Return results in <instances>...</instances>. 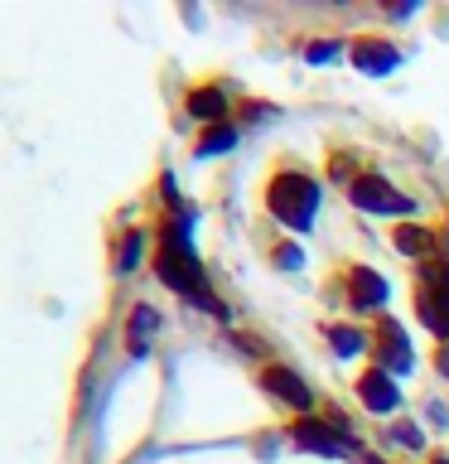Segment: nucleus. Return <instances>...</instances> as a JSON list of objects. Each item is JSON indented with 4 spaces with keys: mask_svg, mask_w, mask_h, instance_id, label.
I'll use <instances>...</instances> for the list:
<instances>
[{
    "mask_svg": "<svg viewBox=\"0 0 449 464\" xmlns=\"http://www.w3.org/2000/svg\"><path fill=\"white\" fill-rule=\"evenodd\" d=\"M188 218H179L174 227L159 232V256H155V271L165 276V285H174L179 295H203V266L194 256V246H188Z\"/></svg>",
    "mask_w": 449,
    "mask_h": 464,
    "instance_id": "nucleus-1",
    "label": "nucleus"
},
{
    "mask_svg": "<svg viewBox=\"0 0 449 464\" xmlns=\"http://www.w3.org/2000/svg\"><path fill=\"white\" fill-rule=\"evenodd\" d=\"M266 203H271V213L281 218L285 227L310 232L314 227V208H319V184L310 179V174H300V169H285V174L271 179Z\"/></svg>",
    "mask_w": 449,
    "mask_h": 464,
    "instance_id": "nucleus-2",
    "label": "nucleus"
},
{
    "mask_svg": "<svg viewBox=\"0 0 449 464\" xmlns=\"http://www.w3.org/2000/svg\"><path fill=\"white\" fill-rule=\"evenodd\" d=\"M353 203L362 213H411L416 198L396 194L387 179H377V174H368V179H353Z\"/></svg>",
    "mask_w": 449,
    "mask_h": 464,
    "instance_id": "nucleus-3",
    "label": "nucleus"
},
{
    "mask_svg": "<svg viewBox=\"0 0 449 464\" xmlns=\"http://www.w3.org/2000/svg\"><path fill=\"white\" fill-rule=\"evenodd\" d=\"M358 392H362V406H368V411H396V406H401L396 377H391L387 368H372V372H362Z\"/></svg>",
    "mask_w": 449,
    "mask_h": 464,
    "instance_id": "nucleus-4",
    "label": "nucleus"
},
{
    "mask_svg": "<svg viewBox=\"0 0 449 464\" xmlns=\"http://www.w3.org/2000/svg\"><path fill=\"white\" fill-rule=\"evenodd\" d=\"M382 300H387V276H377L368 266L348 271V304H353V310H377Z\"/></svg>",
    "mask_w": 449,
    "mask_h": 464,
    "instance_id": "nucleus-5",
    "label": "nucleus"
},
{
    "mask_svg": "<svg viewBox=\"0 0 449 464\" xmlns=\"http://www.w3.org/2000/svg\"><path fill=\"white\" fill-rule=\"evenodd\" d=\"M261 382H266V392H275L281 401L300 406V411H310V406H314V392L304 387L300 372H290V368H266V377H261Z\"/></svg>",
    "mask_w": 449,
    "mask_h": 464,
    "instance_id": "nucleus-6",
    "label": "nucleus"
},
{
    "mask_svg": "<svg viewBox=\"0 0 449 464\" xmlns=\"http://www.w3.org/2000/svg\"><path fill=\"white\" fill-rule=\"evenodd\" d=\"M391 362V372H411V343H406V334L396 319H382V368Z\"/></svg>",
    "mask_w": 449,
    "mask_h": 464,
    "instance_id": "nucleus-7",
    "label": "nucleus"
},
{
    "mask_svg": "<svg viewBox=\"0 0 449 464\" xmlns=\"http://www.w3.org/2000/svg\"><path fill=\"white\" fill-rule=\"evenodd\" d=\"M353 63L362 72H391V68H396V49L382 44V39H358L353 44Z\"/></svg>",
    "mask_w": 449,
    "mask_h": 464,
    "instance_id": "nucleus-8",
    "label": "nucleus"
},
{
    "mask_svg": "<svg viewBox=\"0 0 449 464\" xmlns=\"http://www.w3.org/2000/svg\"><path fill=\"white\" fill-rule=\"evenodd\" d=\"M188 116H194V121H213V126H223V116H227V97L217 92V87H198V92H188Z\"/></svg>",
    "mask_w": 449,
    "mask_h": 464,
    "instance_id": "nucleus-9",
    "label": "nucleus"
},
{
    "mask_svg": "<svg viewBox=\"0 0 449 464\" xmlns=\"http://www.w3.org/2000/svg\"><path fill=\"white\" fill-rule=\"evenodd\" d=\"M295 440L304 450H319V455H343V440H339V435H329V426H319V420H300Z\"/></svg>",
    "mask_w": 449,
    "mask_h": 464,
    "instance_id": "nucleus-10",
    "label": "nucleus"
},
{
    "mask_svg": "<svg viewBox=\"0 0 449 464\" xmlns=\"http://www.w3.org/2000/svg\"><path fill=\"white\" fill-rule=\"evenodd\" d=\"M159 329V314L150 310V304H136L130 310V353H145V339Z\"/></svg>",
    "mask_w": 449,
    "mask_h": 464,
    "instance_id": "nucleus-11",
    "label": "nucleus"
},
{
    "mask_svg": "<svg viewBox=\"0 0 449 464\" xmlns=\"http://www.w3.org/2000/svg\"><path fill=\"white\" fill-rule=\"evenodd\" d=\"M430 246H435V237L425 227H396V252L401 256H425Z\"/></svg>",
    "mask_w": 449,
    "mask_h": 464,
    "instance_id": "nucleus-12",
    "label": "nucleus"
},
{
    "mask_svg": "<svg viewBox=\"0 0 449 464\" xmlns=\"http://www.w3.org/2000/svg\"><path fill=\"white\" fill-rule=\"evenodd\" d=\"M232 140H237V126L223 121V126H208L198 140V155H217V150H232Z\"/></svg>",
    "mask_w": 449,
    "mask_h": 464,
    "instance_id": "nucleus-13",
    "label": "nucleus"
},
{
    "mask_svg": "<svg viewBox=\"0 0 449 464\" xmlns=\"http://www.w3.org/2000/svg\"><path fill=\"white\" fill-rule=\"evenodd\" d=\"M329 343H333V348H339V353H343V358H358V353H362V348H368V339H362V334H358V329H348V324H333V329H329Z\"/></svg>",
    "mask_w": 449,
    "mask_h": 464,
    "instance_id": "nucleus-14",
    "label": "nucleus"
},
{
    "mask_svg": "<svg viewBox=\"0 0 449 464\" xmlns=\"http://www.w3.org/2000/svg\"><path fill=\"white\" fill-rule=\"evenodd\" d=\"M140 252H145V232H126V237H121V252H116V271H136Z\"/></svg>",
    "mask_w": 449,
    "mask_h": 464,
    "instance_id": "nucleus-15",
    "label": "nucleus"
},
{
    "mask_svg": "<svg viewBox=\"0 0 449 464\" xmlns=\"http://www.w3.org/2000/svg\"><path fill=\"white\" fill-rule=\"evenodd\" d=\"M304 58H310V63H333V58H339V44H333V39H319V44H310V49H304Z\"/></svg>",
    "mask_w": 449,
    "mask_h": 464,
    "instance_id": "nucleus-16",
    "label": "nucleus"
},
{
    "mask_svg": "<svg viewBox=\"0 0 449 464\" xmlns=\"http://www.w3.org/2000/svg\"><path fill=\"white\" fill-rule=\"evenodd\" d=\"M275 261H281L285 271H295V266H300V246H281V252H275Z\"/></svg>",
    "mask_w": 449,
    "mask_h": 464,
    "instance_id": "nucleus-17",
    "label": "nucleus"
},
{
    "mask_svg": "<svg viewBox=\"0 0 449 464\" xmlns=\"http://www.w3.org/2000/svg\"><path fill=\"white\" fill-rule=\"evenodd\" d=\"M396 440H401V445H411V450H420V445H425V440L416 435V426H396Z\"/></svg>",
    "mask_w": 449,
    "mask_h": 464,
    "instance_id": "nucleus-18",
    "label": "nucleus"
},
{
    "mask_svg": "<svg viewBox=\"0 0 449 464\" xmlns=\"http://www.w3.org/2000/svg\"><path fill=\"white\" fill-rule=\"evenodd\" d=\"M440 372L449 377V353H440Z\"/></svg>",
    "mask_w": 449,
    "mask_h": 464,
    "instance_id": "nucleus-19",
    "label": "nucleus"
},
{
    "mask_svg": "<svg viewBox=\"0 0 449 464\" xmlns=\"http://www.w3.org/2000/svg\"><path fill=\"white\" fill-rule=\"evenodd\" d=\"M440 464H449V459H440Z\"/></svg>",
    "mask_w": 449,
    "mask_h": 464,
    "instance_id": "nucleus-20",
    "label": "nucleus"
}]
</instances>
